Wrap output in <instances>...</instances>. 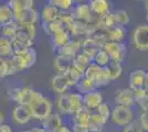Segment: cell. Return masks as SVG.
<instances>
[{
  "label": "cell",
  "mask_w": 148,
  "mask_h": 132,
  "mask_svg": "<svg viewBox=\"0 0 148 132\" xmlns=\"http://www.w3.org/2000/svg\"><path fill=\"white\" fill-rule=\"evenodd\" d=\"M32 114V118L42 121L52 113V102L49 98L44 97L39 91H36L33 100L28 106Z\"/></svg>",
  "instance_id": "1"
},
{
  "label": "cell",
  "mask_w": 148,
  "mask_h": 132,
  "mask_svg": "<svg viewBox=\"0 0 148 132\" xmlns=\"http://www.w3.org/2000/svg\"><path fill=\"white\" fill-rule=\"evenodd\" d=\"M84 76L88 79H91L92 82H94L96 88L105 87L112 83L111 77L108 75L106 68L103 66H99L94 62L87 66V68L85 69V73H84Z\"/></svg>",
  "instance_id": "2"
},
{
  "label": "cell",
  "mask_w": 148,
  "mask_h": 132,
  "mask_svg": "<svg viewBox=\"0 0 148 132\" xmlns=\"http://www.w3.org/2000/svg\"><path fill=\"white\" fill-rule=\"evenodd\" d=\"M133 120H134V112L130 107L116 105V107L112 110L111 121L116 126L125 127L130 125Z\"/></svg>",
  "instance_id": "3"
},
{
  "label": "cell",
  "mask_w": 148,
  "mask_h": 132,
  "mask_svg": "<svg viewBox=\"0 0 148 132\" xmlns=\"http://www.w3.org/2000/svg\"><path fill=\"white\" fill-rule=\"evenodd\" d=\"M37 90H33L30 87H19L13 88L9 93L10 98L13 101H16L18 105H23V106H29L31 101L33 100V97Z\"/></svg>",
  "instance_id": "4"
},
{
  "label": "cell",
  "mask_w": 148,
  "mask_h": 132,
  "mask_svg": "<svg viewBox=\"0 0 148 132\" xmlns=\"http://www.w3.org/2000/svg\"><path fill=\"white\" fill-rule=\"evenodd\" d=\"M107 54L111 57V61H117L123 63L126 57V46L123 42H113L107 41L103 46Z\"/></svg>",
  "instance_id": "5"
},
{
  "label": "cell",
  "mask_w": 148,
  "mask_h": 132,
  "mask_svg": "<svg viewBox=\"0 0 148 132\" xmlns=\"http://www.w3.org/2000/svg\"><path fill=\"white\" fill-rule=\"evenodd\" d=\"M132 40L137 51L140 52L148 51V24L137 26L133 32Z\"/></svg>",
  "instance_id": "6"
},
{
  "label": "cell",
  "mask_w": 148,
  "mask_h": 132,
  "mask_svg": "<svg viewBox=\"0 0 148 132\" xmlns=\"http://www.w3.org/2000/svg\"><path fill=\"white\" fill-rule=\"evenodd\" d=\"M39 19L40 14L34 8L13 11V21L18 24H36Z\"/></svg>",
  "instance_id": "7"
},
{
  "label": "cell",
  "mask_w": 148,
  "mask_h": 132,
  "mask_svg": "<svg viewBox=\"0 0 148 132\" xmlns=\"http://www.w3.org/2000/svg\"><path fill=\"white\" fill-rule=\"evenodd\" d=\"M12 56L18 64L20 70L30 68L37 62V52L33 49V46L25 52L23 54H13Z\"/></svg>",
  "instance_id": "8"
},
{
  "label": "cell",
  "mask_w": 148,
  "mask_h": 132,
  "mask_svg": "<svg viewBox=\"0 0 148 132\" xmlns=\"http://www.w3.org/2000/svg\"><path fill=\"white\" fill-rule=\"evenodd\" d=\"M36 35H37L36 24H18L17 35L14 39L33 46V41Z\"/></svg>",
  "instance_id": "9"
},
{
  "label": "cell",
  "mask_w": 148,
  "mask_h": 132,
  "mask_svg": "<svg viewBox=\"0 0 148 132\" xmlns=\"http://www.w3.org/2000/svg\"><path fill=\"white\" fill-rule=\"evenodd\" d=\"M115 102L119 106H125V107H133L136 104L135 100V91L132 88H124L119 89L115 95Z\"/></svg>",
  "instance_id": "10"
},
{
  "label": "cell",
  "mask_w": 148,
  "mask_h": 132,
  "mask_svg": "<svg viewBox=\"0 0 148 132\" xmlns=\"http://www.w3.org/2000/svg\"><path fill=\"white\" fill-rule=\"evenodd\" d=\"M72 13H73L74 19L84 21V22H87V23L92 22L93 20L96 18V16L92 12L88 3H85V2L76 5V7L74 8V10L72 11Z\"/></svg>",
  "instance_id": "11"
},
{
  "label": "cell",
  "mask_w": 148,
  "mask_h": 132,
  "mask_svg": "<svg viewBox=\"0 0 148 132\" xmlns=\"http://www.w3.org/2000/svg\"><path fill=\"white\" fill-rule=\"evenodd\" d=\"M12 119L14 122H17L19 125H25L33 118H32V114H31V111L28 106L18 105L13 108Z\"/></svg>",
  "instance_id": "12"
},
{
  "label": "cell",
  "mask_w": 148,
  "mask_h": 132,
  "mask_svg": "<svg viewBox=\"0 0 148 132\" xmlns=\"http://www.w3.org/2000/svg\"><path fill=\"white\" fill-rule=\"evenodd\" d=\"M51 87H52L53 91H56L59 95H61L65 94L69 90V88L71 87V85H70V82H69L68 77L65 76V74L58 73L51 79Z\"/></svg>",
  "instance_id": "13"
},
{
  "label": "cell",
  "mask_w": 148,
  "mask_h": 132,
  "mask_svg": "<svg viewBox=\"0 0 148 132\" xmlns=\"http://www.w3.org/2000/svg\"><path fill=\"white\" fill-rule=\"evenodd\" d=\"M102 102H104L103 95L96 89L83 95V104L91 110H96Z\"/></svg>",
  "instance_id": "14"
},
{
  "label": "cell",
  "mask_w": 148,
  "mask_h": 132,
  "mask_svg": "<svg viewBox=\"0 0 148 132\" xmlns=\"http://www.w3.org/2000/svg\"><path fill=\"white\" fill-rule=\"evenodd\" d=\"M81 51H82V40H80V39L72 40L71 39V41L68 44H65L63 47L58 50V54L74 58L76 56V54Z\"/></svg>",
  "instance_id": "15"
},
{
  "label": "cell",
  "mask_w": 148,
  "mask_h": 132,
  "mask_svg": "<svg viewBox=\"0 0 148 132\" xmlns=\"http://www.w3.org/2000/svg\"><path fill=\"white\" fill-rule=\"evenodd\" d=\"M96 25H97L99 29H102V30H105V31H108V30H111L112 28L118 25L115 13L110 11V12L105 13L103 16L96 17Z\"/></svg>",
  "instance_id": "16"
},
{
  "label": "cell",
  "mask_w": 148,
  "mask_h": 132,
  "mask_svg": "<svg viewBox=\"0 0 148 132\" xmlns=\"http://www.w3.org/2000/svg\"><path fill=\"white\" fill-rule=\"evenodd\" d=\"M145 77H146V72L144 69L133 70L130 74V78H128L130 88H132L133 90H137L145 87Z\"/></svg>",
  "instance_id": "17"
},
{
  "label": "cell",
  "mask_w": 148,
  "mask_h": 132,
  "mask_svg": "<svg viewBox=\"0 0 148 132\" xmlns=\"http://www.w3.org/2000/svg\"><path fill=\"white\" fill-rule=\"evenodd\" d=\"M71 33L68 30H62L51 35V44L54 50H59L71 41Z\"/></svg>",
  "instance_id": "18"
},
{
  "label": "cell",
  "mask_w": 148,
  "mask_h": 132,
  "mask_svg": "<svg viewBox=\"0 0 148 132\" xmlns=\"http://www.w3.org/2000/svg\"><path fill=\"white\" fill-rule=\"evenodd\" d=\"M60 14H61V10L59 8L48 3L47 6L42 8L40 12V17L42 19V23H48V22H52L54 20L59 19Z\"/></svg>",
  "instance_id": "19"
},
{
  "label": "cell",
  "mask_w": 148,
  "mask_h": 132,
  "mask_svg": "<svg viewBox=\"0 0 148 132\" xmlns=\"http://www.w3.org/2000/svg\"><path fill=\"white\" fill-rule=\"evenodd\" d=\"M88 6L95 16H103L111 11L110 0H88Z\"/></svg>",
  "instance_id": "20"
},
{
  "label": "cell",
  "mask_w": 148,
  "mask_h": 132,
  "mask_svg": "<svg viewBox=\"0 0 148 132\" xmlns=\"http://www.w3.org/2000/svg\"><path fill=\"white\" fill-rule=\"evenodd\" d=\"M84 73H85V69H83L82 67H80L79 65L72 62V65L70 66V68L66 70V73H64L65 76L68 77L69 82H70V85L71 87L72 86H75L77 83L80 82L81 78L84 77Z\"/></svg>",
  "instance_id": "21"
},
{
  "label": "cell",
  "mask_w": 148,
  "mask_h": 132,
  "mask_svg": "<svg viewBox=\"0 0 148 132\" xmlns=\"http://www.w3.org/2000/svg\"><path fill=\"white\" fill-rule=\"evenodd\" d=\"M56 106L58 109L64 114H74L73 105L69 97V93L61 94L59 96V98L56 99Z\"/></svg>",
  "instance_id": "22"
},
{
  "label": "cell",
  "mask_w": 148,
  "mask_h": 132,
  "mask_svg": "<svg viewBox=\"0 0 148 132\" xmlns=\"http://www.w3.org/2000/svg\"><path fill=\"white\" fill-rule=\"evenodd\" d=\"M62 126L61 117L56 113H51L44 120H42V128L47 131L54 132Z\"/></svg>",
  "instance_id": "23"
},
{
  "label": "cell",
  "mask_w": 148,
  "mask_h": 132,
  "mask_svg": "<svg viewBox=\"0 0 148 132\" xmlns=\"http://www.w3.org/2000/svg\"><path fill=\"white\" fill-rule=\"evenodd\" d=\"M72 62H73V58L64 56V55H61V54H58L56 57L54 58L53 65H54V68H56L58 73L64 74V73H66V70L72 65Z\"/></svg>",
  "instance_id": "24"
},
{
  "label": "cell",
  "mask_w": 148,
  "mask_h": 132,
  "mask_svg": "<svg viewBox=\"0 0 148 132\" xmlns=\"http://www.w3.org/2000/svg\"><path fill=\"white\" fill-rule=\"evenodd\" d=\"M127 37V30L123 25H116L107 31V38L108 41L113 42H124V40Z\"/></svg>",
  "instance_id": "25"
},
{
  "label": "cell",
  "mask_w": 148,
  "mask_h": 132,
  "mask_svg": "<svg viewBox=\"0 0 148 132\" xmlns=\"http://www.w3.org/2000/svg\"><path fill=\"white\" fill-rule=\"evenodd\" d=\"M106 123V120L96 111L92 112L91 118H90V122H88V129L90 132H102L104 129V126Z\"/></svg>",
  "instance_id": "26"
},
{
  "label": "cell",
  "mask_w": 148,
  "mask_h": 132,
  "mask_svg": "<svg viewBox=\"0 0 148 132\" xmlns=\"http://www.w3.org/2000/svg\"><path fill=\"white\" fill-rule=\"evenodd\" d=\"M17 30H18V23L12 20V21L8 22L6 24L1 25V34H0V37L12 41V40H14L16 35H17Z\"/></svg>",
  "instance_id": "27"
},
{
  "label": "cell",
  "mask_w": 148,
  "mask_h": 132,
  "mask_svg": "<svg viewBox=\"0 0 148 132\" xmlns=\"http://www.w3.org/2000/svg\"><path fill=\"white\" fill-rule=\"evenodd\" d=\"M91 114H92L91 109H88L87 107L83 106V107L81 108V109H79V110L73 114V123L86 125V126H88Z\"/></svg>",
  "instance_id": "28"
},
{
  "label": "cell",
  "mask_w": 148,
  "mask_h": 132,
  "mask_svg": "<svg viewBox=\"0 0 148 132\" xmlns=\"http://www.w3.org/2000/svg\"><path fill=\"white\" fill-rule=\"evenodd\" d=\"M105 68L107 70L110 77H111L112 82L113 81H117L118 78L123 75V65H122L121 62L111 61L110 63L105 66Z\"/></svg>",
  "instance_id": "29"
},
{
  "label": "cell",
  "mask_w": 148,
  "mask_h": 132,
  "mask_svg": "<svg viewBox=\"0 0 148 132\" xmlns=\"http://www.w3.org/2000/svg\"><path fill=\"white\" fill-rule=\"evenodd\" d=\"M42 28H43V30L45 31V33L49 34L50 37L52 34L56 33V32L62 31V30H66L65 29V25H64V23L62 22V20L60 18L54 20V21H52V22L42 23Z\"/></svg>",
  "instance_id": "30"
},
{
  "label": "cell",
  "mask_w": 148,
  "mask_h": 132,
  "mask_svg": "<svg viewBox=\"0 0 148 132\" xmlns=\"http://www.w3.org/2000/svg\"><path fill=\"white\" fill-rule=\"evenodd\" d=\"M136 104L142 110H148V89L145 87L134 90Z\"/></svg>",
  "instance_id": "31"
},
{
  "label": "cell",
  "mask_w": 148,
  "mask_h": 132,
  "mask_svg": "<svg viewBox=\"0 0 148 132\" xmlns=\"http://www.w3.org/2000/svg\"><path fill=\"white\" fill-rule=\"evenodd\" d=\"M75 87H76L77 93H80V94H82V95L86 94V93H90V91L96 89V86H95L94 82H92L91 79L86 78L85 76H84L83 78H81L80 82L75 85Z\"/></svg>",
  "instance_id": "32"
},
{
  "label": "cell",
  "mask_w": 148,
  "mask_h": 132,
  "mask_svg": "<svg viewBox=\"0 0 148 132\" xmlns=\"http://www.w3.org/2000/svg\"><path fill=\"white\" fill-rule=\"evenodd\" d=\"M73 62L76 65H79L80 67H82L83 69H86L87 66L91 65L94 62V58L92 56H90L88 54H86L85 52L81 51V52H79L76 54V56L73 58Z\"/></svg>",
  "instance_id": "33"
},
{
  "label": "cell",
  "mask_w": 148,
  "mask_h": 132,
  "mask_svg": "<svg viewBox=\"0 0 148 132\" xmlns=\"http://www.w3.org/2000/svg\"><path fill=\"white\" fill-rule=\"evenodd\" d=\"M101 49L102 47H99L97 44H95L91 39L87 38V37L82 41V51L88 54L90 56H92L93 58Z\"/></svg>",
  "instance_id": "34"
},
{
  "label": "cell",
  "mask_w": 148,
  "mask_h": 132,
  "mask_svg": "<svg viewBox=\"0 0 148 132\" xmlns=\"http://www.w3.org/2000/svg\"><path fill=\"white\" fill-rule=\"evenodd\" d=\"M8 5L11 7L13 11H20V10L33 8L34 0H9Z\"/></svg>",
  "instance_id": "35"
},
{
  "label": "cell",
  "mask_w": 148,
  "mask_h": 132,
  "mask_svg": "<svg viewBox=\"0 0 148 132\" xmlns=\"http://www.w3.org/2000/svg\"><path fill=\"white\" fill-rule=\"evenodd\" d=\"M13 20V10L9 5L0 6V24H6Z\"/></svg>",
  "instance_id": "36"
},
{
  "label": "cell",
  "mask_w": 148,
  "mask_h": 132,
  "mask_svg": "<svg viewBox=\"0 0 148 132\" xmlns=\"http://www.w3.org/2000/svg\"><path fill=\"white\" fill-rule=\"evenodd\" d=\"M13 55V51H12V44L10 40H7V39L2 38V41L0 43V56L7 58V57H10Z\"/></svg>",
  "instance_id": "37"
},
{
  "label": "cell",
  "mask_w": 148,
  "mask_h": 132,
  "mask_svg": "<svg viewBox=\"0 0 148 132\" xmlns=\"http://www.w3.org/2000/svg\"><path fill=\"white\" fill-rule=\"evenodd\" d=\"M110 62H111V57H110V55L107 54V52L104 49H101L96 53V55L94 56V63H96L99 66L105 67Z\"/></svg>",
  "instance_id": "38"
},
{
  "label": "cell",
  "mask_w": 148,
  "mask_h": 132,
  "mask_svg": "<svg viewBox=\"0 0 148 132\" xmlns=\"http://www.w3.org/2000/svg\"><path fill=\"white\" fill-rule=\"evenodd\" d=\"M50 5L59 8L61 11H69L74 5V0H48Z\"/></svg>",
  "instance_id": "39"
},
{
  "label": "cell",
  "mask_w": 148,
  "mask_h": 132,
  "mask_svg": "<svg viewBox=\"0 0 148 132\" xmlns=\"http://www.w3.org/2000/svg\"><path fill=\"white\" fill-rule=\"evenodd\" d=\"M11 44H12V51L13 54H23L25 52L29 50L30 47H32L31 45L25 43V42H21L17 39H14L11 41Z\"/></svg>",
  "instance_id": "40"
},
{
  "label": "cell",
  "mask_w": 148,
  "mask_h": 132,
  "mask_svg": "<svg viewBox=\"0 0 148 132\" xmlns=\"http://www.w3.org/2000/svg\"><path fill=\"white\" fill-rule=\"evenodd\" d=\"M6 65H7V76L14 75L16 73L20 72V68H19L18 64L16 62V60L13 58V56L7 57Z\"/></svg>",
  "instance_id": "41"
},
{
  "label": "cell",
  "mask_w": 148,
  "mask_h": 132,
  "mask_svg": "<svg viewBox=\"0 0 148 132\" xmlns=\"http://www.w3.org/2000/svg\"><path fill=\"white\" fill-rule=\"evenodd\" d=\"M114 13H115L117 23L119 25L125 26V25H127L130 23V14L127 13V11H125V10H116V11H114Z\"/></svg>",
  "instance_id": "42"
},
{
  "label": "cell",
  "mask_w": 148,
  "mask_h": 132,
  "mask_svg": "<svg viewBox=\"0 0 148 132\" xmlns=\"http://www.w3.org/2000/svg\"><path fill=\"white\" fill-rule=\"evenodd\" d=\"M96 112L99 113V114L106 120V122L111 119L112 110H111V108H110V106H108L106 102H102V104L99 105V107H97V109H96Z\"/></svg>",
  "instance_id": "43"
},
{
  "label": "cell",
  "mask_w": 148,
  "mask_h": 132,
  "mask_svg": "<svg viewBox=\"0 0 148 132\" xmlns=\"http://www.w3.org/2000/svg\"><path fill=\"white\" fill-rule=\"evenodd\" d=\"M142 126H140V123H139V121H132L130 125H127V126L124 127L123 129V132H143Z\"/></svg>",
  "instance_id": "44"
},
{
  "label": "cell",
  "mask_w": 148,
  "mask_h": 132,
  "mask_svg": "<svg viewBox=\"0 0 148 132\" xmlns=\"http://www.w3.org/2000/svg\"><path fill=\"white\" fill-rule=\"evenodd\" d=\"M139 123L143 130L148 131V110H142V113L139 116Z\"/></svg>",
  "instance_id": "45"
},
{
  "label": "cell",
  "mask_w": 148,
  "mask_h": 132,
  "mask_svg": "<svg viewBox=\"0 0 148 132\" xmlns=\"http://www.w3.org/2000/svg\"><path fill=\"white\" fill-rule=\"evenodd\" d=\"M72 132H90V129H88V126H86V125L73 123V126H72Z\"/></svg>",
  "instance_id": "46"
},
{
  "label": "cell",
  "mask_w": 148,
  "mask_h": 132,
  "mask_svg": "<svg viewBox=\"0 0 148 132\" xmlns=\"http://www.w3.org/2000/svg\"><path fill=\"white\" fill-rule=\"evenodd\" d=\"M7 76V65H6V58L0 56V77L3 78Z\"/></svg>",
  "instance_id": "47"
},
{
  "label": "cell",
  "mask_w": 148,
  "mask_h": 132,
  "mask_svg": "<svg viewBox=\"0 0 148 132\" xmlns=\"http://www.w3.org/2000/svg\"><path fill=\"white\" fill-rule=\"evenodd\" d=\"M0 132H12L11 127L6 123H0Z\"/></svg>",
  "instance_id": "48"
},
{
  "label": "cell",
  "mask_w": 148,
  "mask_h": 132,
  "mask_svg": "<svg viewBox=\"0 0 148 132\" xmlns=\"http://www.w3.org/2000/svg\"><path fill=\"white\" fill-rule=\"evenodd\" d=\"M54 132H72V130L70 129V128H68L66 126H64V125H62L58 130H56Z\"/></svg>",
  "instance_id": "49"
},
{
  "label": "cell",
  "mask_w": 148,
  "mask_h": 132,
  "mask_svg": "<svg viewBox=\"0 0 148 132\" xmlns=\"http://www.w3.org/2000/svg\"><path fill=\"white\" fill-rule=\"evenodd\" d=\"M25 132H50V131H47L43 128H32V129L27 130V131H25Z\"/></svg>",
  "instance_id": "50"
},
{
  "label": "cell",
  "mask_w": 148,
  "mask_h": 132,
  "mask_svg": "<svg viewBox=\"0 0 148 132\" xmlns=\"http://www.w3.org/2000/svg\"><path fill=\"white\" fill-rule=\"evenodd\" d=\"M145 88L148 89V72H146V77H145Z\"/></svg>",
  "instance_id": "51"
},
{
  "label": "cell",
  "mask_w": 148,
  "mask_h": 132,
  "mask_svg": "<svg viewBox=\"0 0 148 132\" xmlns=\"http://www.w3.org/2000/svg\"><path fill=\"white\" fill-rule=\"evenodd\" d=\"M3 119H5V116H3V113L0 111V123H3Z\"/></svg>",
  "instance_id": "52"
},
{
  "label": "cell",
  "mask_w": 148,
  "mask_h": 132,
  "mask_svg": "<svg viewBox=\"0 0 148 132\" xmlns=\"http://www.w3.org/2000/svg\"><path fill=\"white\" fill-rule=\"evenodd\" d=\"M146 20H147L148 22V9H146Z\"/></svg>",
  "instance_id": "53"
},
{
  "label": "cell",
  "mask_w": 148,
  "mask_h": 132,
  "mask_svg": "<svg viewBox=\"0 0 148 132\" xmlns=\"http://www.w3.org/2000/svg\"><path fill=\"white\" fill-rule=\"evenodd\" d=\"M145 3H146V9H148V0L145 1Z\"/></svg>",
  "instance_id": "54"
},
{
  "label": "cell",
  "mask_w": 148,
  "mask_h": 132,
  "mask_svg": "<svg viewBox=\"0 0 148 132\" xmlns=\"http://www.w3.org/2000/svg\"><path fill=\"white\" fill-rule=\"evenodd\" d=\"M1 25L2 24H0V34H1ZM0 38H1V37H0Z\"/></svg>",
  "instance_id": "55"
},
{
  "label": "cell",
  "mask_w": 148,
  "mask_h": 132,
  "mask_svg": "<svg viewBox=\"0 0 148 132\" xmlns=\"http://www.w3.org/2000/svg\"><path fill=\"white\" fill-rule=\"evenodd\" d=\"M1 41H2V38H0V43H1Z\"/></svg>",
  "instance_id": "56"
},
{
  "label": "cell",
  "mask_w": 148,
  "mask_h": 132,
  "mask_svg": "<svg viewBox=\"0 0 148 132\" xmlns=\"http://www.w3.org/2000/svg\"><path fill=\"white\" fill-rule=\"evenodd\" d=\"M138 1H146V0H138Z\"/></svg>",
  "instance_id": "57"
},
{
  "label": "cell",
  "mask_w": 148,
  "mask_h": 132,
  "mask_svg": "<svg viewBox=\"0 0 148 132\" xmlns=\"http://www.w3.org/2000/svg\"><path fill=\"white\" fill-rule=\"evenodd\" d=\"M1 79H2V78H1V77H0V83H1Z\"/></svg>",
  "instance_id": "58"
}]
</instances>
